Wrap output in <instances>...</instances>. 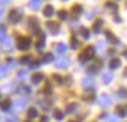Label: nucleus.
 <instances>
[{"instance_id": "nucleus-1", "label": "nucleus", "mask_w": 127, "mask_h": 122, "mask_svg": "<svg viewBox=\"0 0 127 122\" xmlns=\"http://www.w3.org/2000/svg\"><path fill=\"white\" fill-rule=\"evenodd\" d=\"M16 45H18L19 50H27V49H30V46H31V39L29 37H19Z\"/></svg>"}, {"instance_id": "nucleus-2", "label": "nucleus", "mask_w": 127, "mask_h": 122, "mask_svg": "<svg viewBox=\"0 0 127 122\" xmlns=\"http://www.w3.org/2000/svg\"><path fill=\"white\" fill-rule=\"evenodd\" d=\"M93 54H95V49H93L92 46H88L85 50L83 52V53L80 54V61H81V62H87V61L92 60Z\"/></svg>"}, {"instance_id": "nucleus-3", "label": "nucleus", "mask_w": 127, "mask_h": 122, "mask_svg": "<svg viewBox=\"0 0 127 122\" xmlns=\"http://www.w3.org/2000/svg\"><path fill=\"white\" fill-rule=\"evenodd\" d=\"M23 18V14H20L19 10H11L10 15H8V19L11 20L12 23H19Z\"/></svg>"}, {"instance_id": "nucleus-4", "label": "nucleus", "mask_w": 127, "mask_h": 122, "mask_svg": "<svg viewBox=\"0 0 127 122\" xmlns=\"http://www.w3.org/2000/svg\"><path fill=\"white\" fill-rule=\"evenodd\" d=\"M69 59L68 57H57L56 60H54V64H56V68L58 69H65L66 66L69 65Z\"/></svg>"}, {"instance_id": "nucleus-5", "label": "nucleus", "mask_w": 127, "mask_h": 122, "mask_svg": "<svg viewBox=\"0 0 127 122\" xmlns=\"http://www.w3.org/2000/svg\"><path fill=\"white\" fill-rule=\"evenodd\" d=\"M99 105L101 106V107H108V106H111L114 103V100L111 99V96L105 95V94H103V95L99 96Z\"/></svg>"}, {"instance_id": "nucleus-6", "label": "nucleus", "mask_w": 127, "mask_h": 122, "mask_svg": "<svg viewBox=\"0 0 127 122\" xmlns=\"http://www.w3.org/2000/svg\"><path fill=\"white\" fill-rule=\"evenodd\" d=\"M26 106H27V102L25 99H18V100H15V103H14V107H15V110H18V111H23V110L26 109Z\"/></svg>"}, {"instance_id": "nucleus-7", "label": "nucleus", "mask_w": 127, "mask_h": 122, "mask_svg": "<svg viewBox=\"0 0 127 122\" xmlns=\"http://www.w3.org/2000/svg\"><path fill=\"white\" fill-rule=\"evenodd\" d=\"M83 87L85 88L87 91H93V87H95V83L91 77H85L83 80Z\"/></svg>"}, {"instance_id": "nucleus-8", "label": "nucleus", "mask_w": 127, "mask_h": 122, "mask_svg": "<svg viewBox=\"0 0 127 122\" xmlns=\"http://www.w3.org/2000/svg\"><path fill=\"white\" fill-rule=\"evenodd\" d=\"M46 27H47V30H49L51 34H56V33L60 31V24H58V23L49 22V23H46Z\"/></svg>"}, {"instance_id": "nucleus-9", "label": "nucleus", "mask_w": 127, "mask_h": 122, "mask_svg": "<svg viewBox=\"0 0 127 122\" xmlns=\"http://www.w3.org/2000/svg\"><path fill=\"white\" fill-rule=\"evenodd\" d=\"M11 106H12V102L8 100V99H4V100L0 102V110H1V111H8V110L11 109Z\"/></svg>"}, {"instance_id": "nucleus-10", "label": "nucleus", "mask_w": 127, "mask_h": 122, "mask_svg": "<svg viewBox=\"0 0 127 122\" xmlns=\"http://www.w3.org/2000/svg\"><path fill=\"white\" fill-rule=\"evenodd\" d=\"M54 14H56V11H54V7H53V5H50V4L45 5V8H43V15H45V16L51 18Z\"/></svg>"}, {"instance_id": "nucleus-11", "label": "nucleus", "mask_w": 127, "mask_h": 122, "mask_svg": "<svg viewBox=\"0 0 127 122\" xmlns=\"http://www.w3.org/2000/svg\"><path fill=\"white\" fill-rule=\"evenodd\" d=\"M120 65H122V61H120V59H118V57H114V59L110 60V68L118 69V68H120Z\"/></svg>"}, {"instance_id": "nucleus-12", "label": "nucleus", "mask_w": 127, "mask_h": 122, "mask_svg": "<svg viewBox=\"0 0 127 122\" xmlns=\"http://www.w3.org/2000/svg\"><path fill=\"white\" fill-rule=\"evenodd\" d=\"M77 110H78L77 103H69V105H66V113L68 114H76Z\"/></svg>"}, {"instance_id": "nucleus-13", "label": "nucleus", "mask_w": 127, "mask_h": 122, "mask_svg": "<svg viewBox=\"0 0 127 122\" xmlns=\"http://www.w3.org/2000/svg\"><path fill=\"white\" fill-rule=\"evenodd\" d=\"M43 79H45V75H43V73H39V72H38V73H34V75H32L31 81H32L34 84H39L42 80H43Z\"/></svg>"}, {"instance_id": "nucleus-14", "label": "nucleus", "mask_w": 127, "mask_h": 122, "mask_svg": "<svg viewBox=\"0 0 127 122\" xmlns=\"http://www.w3.org/2000/svg\"><path fill=\"white\" fill-rule=\"evenodd\" d=\"M35 46H37L38 50H42V49L45 48V35L43 34H39L38 41H37V44H35Z\"/></svg>"}, {"instance_id": "nucleus-15", "label": "nucleus", "mask_w": 127, "mask_h": 122, "mask_svg": "<svg viewBox=\"0 0 127 122\" xmlns=\"http://www.w3.org/2000/svg\"><path fill=\"white\" fill-rule=\"evenodd\" d=\"M29 7H30V10H32V11H37L39 7H41V0H30V3H29Z\"/></svg>"}, {"instance_id": "nucleus-16", "label": "nucleus", "mask_w": 127, "mask_h": 122, "mask_svg": "<svg viewBox=\"0 0 127 122\" xmlns=\"http://www.w3.org/2000/svg\"><path fill=\"white\" fill-rule=\"evenodd\" d=\"M54 49H56L57 53H66V50H68V46H66L65 44H57L54 45Z\"/></svg>"}, {"instance_id": "nucleus-17", "label": "nucleus", "mask_w": 127, "mask_h": 122, "mask_svg": "<svg viewBox=\"0 0 127 122\" xmlns=\"http://www.w3.org/2000/svg\"><path fill=\"white\" fill-rule=\"evenodd\" d=\"M1 46H3V50H11V46H12V41L10 38H5L4 41L1 42Z\"/></svg>"}, {"instance_id": "nucleus-18", "label": "nucleus", "mask_w": 127, "mask_h": 122, "mask_svg": "<svg viewBox=\"0 0 127 122\" xmlns=\"http://www.w3.org/2000/svg\"><path fill=\"white\" fill-rule=\"evenodd\" d=\"M112 79H114V76H112V73H110V72H105L104 75H103V81H104V84H110L111 81H112Z\"/></svg>"}, {"instance_id": "nucleus-19", "label": "nucleus", "mask_w": 127, "mask_h": 122, "mask_svg": "<svg viewBox=\"0 0 127 122\" xmlns=\"http://www.w3.org/2000/svg\"><path fill=\"white\" fill-rule=\"evenodd\" d=\"M80 35L83 37L84 39H88L91 37V31L87 29V27H81V29H80Z\"/></svg>"}, {"instance_id": "nucleus-20", "label": "nucleus", "mask_w": 127, "mask_h": 122, "mask_svg": "<svg viewBox=\"0 0 127 122\" xmlns=\"http://www.w3.org/2000/svg\"><path fill=\"white\" fill-rule=\"evenodd\" d=\"M27 117H29V120L37 118V117H38V111H37L35 109H30L29 111H27Z\"/></svg>"}, {"instance_id": "nucleus-21", "label": "nucleus", "mask_w": 127, "mask_h": 122, "mask_svg": "<svg viewBox=\"0 0 127 122\" xmlns=\"http://www.w3.org/2000/svg\"><path fill=\"white\" fill-rule=\"evenodd\" d=\"M26 77H27V71H19L18 72V75H16V79L19 81H25L26 80Z\"/></svg>"}, {"instance_id": "nucleus-22", "label": "nucleus", "mask_w": 127, "mask_h": 122, "mask_svg": "<svg viewBox=\"0 0 127 122\" xmlns=\"http://www.w3.org/2000/svg\"><path fill=\"white\" fill-rule=\"evenodd\" d=\"M101 27H103V20H96L95 24H93V31L99 33L101 30Z\"/></svg>"}, {"instance_id": "nucleus-23", "label": "nucleus", "mask_w": 127, "mask_h": 122, "mask_svg": "<svg viewBox=\"0 0 127 122\" xmlns=\"http://www.w3.org/2000/svg\"><path fill=\"white\" fill-rule=\"evenodd\" d=\"M99 66H100V62H96V64H93V65L88 66V71L91 73H96V72H99Z\"/></svg>"}, {"instance_id": "nucleus-24", "label": "nucleus", "mask_w": 127, "mask_h": 122, "mask_svg": "<svg viewBox=\"0 0 127 122\" xmlns=\"http://www.w3.org/2000/svg\"><path fill=\"white\" fill-rule=\"evenodd\" d=\"M116 111H118V115H120V117H126L127 115V111H126V109L125 107H122V106H118L116 107Z\"/></svg>"}, {"instance_id": "nucleus-25", "label": "nucleus", "mask_w": 127, "mask_h": 122, "mask_svg": "<svg viewBox=\"0 0 127 122\" xmlns=\"http://www.w3.org/2000/svg\"><path fill=\"white\" fill-rule=\"evenodd\" d=\"M105 35H107V38L110 39L111 42H114V44H118V38L116 37H114L112 33H110V31H105Z\"/></svg>"}, {"instance_id": "nucleus-26", "label": "nucleus", "mask_w": 127, "mask_h": 122, "mask_svg": "<svg viewBox=\"0 0 127 122\" xmlns=\"http://www.w3.org/2000/svg\"><path fill=\"white\" fill-rule=\"evenodd\" d=\"M54 118L58 120V121L64 120V113L61 111V110H56V111H54Z\"/></svg>"}, {"instance_id": "nucleus-27", "label": "nucleus", "mask_w": 127, "mask_h": 122, "mask_svg": "<svg viewBox=\"0 0 127 122\" xmlns=\"http://www.w3.org/2000/svg\"><path fill=\"white\" fill-rule=\"evenodd\" d=\"M105 5H107V8L112 10L114 12L118 10V4H116V3H114V1H107V4H105Z\"/></svg>"}, {"instance_id": "nucleus-28", "label": "nucleus", "mask_w": 127, "mask_h": 122, "mask_svg": "<svg viewBox=\"0 0 127 122\" xmlns=\"http://www.w3.org/2000/svg\"><path fill=\"white\" fill-rule=\"evenodd\" d=\"M72 11L74 12V15H80L81 12H83V7H81V5H73Z\"/></svg>"}, {"instance_id": "nucleus-29", "label": "nucleus", "mask_w": 127, "mask_h": 122, "mask_svg": "<svg viewBox=\"0 0 127 122\" xmlns=\"http://www.w3.org/2000/svg\"><path fill=\"white\" fill-rule=\"evenodd\" d=\"M70 46L72 48H73V49H76V48H78V41H77V38H76V37H72V38H70Z\"/></svg>"}, {"instance_id": "nucleus-30", "label": "nucleus", "mask_w": 127, "mask_h": 122, "mask_svg": "<svg viewBox=\"0 0 127 122\" xmlns=\"http://www.w3.org/2000/svg\"><path fill=\"white\" fill-rule=\"evenodd\" d=\"M96 49H97L99 52H103L105 49V44H104V41H99L97 44H96Z\"/></svg>"}, {"instance_id": "nucleus-31", "label": "nucleus", "mask_w": 127, "mask_h": 122, "mask_svg": "<svg viewBox=\"0 0 127 122\" xmlns=\"http://www.w3.org/2000/svg\"><path fill=\"white\" fill-rule=\"evenodd\" d=\"M58 18H60L61 20H65L66 18H68V12H66L65 10H61V11L58 12Z\"/></svg>"}, {"instance_id": "nucleus-32", "label": "nucleus", "mask_w": 127, "mask_h": 122, "mask_svg": "<svg viewBox=\"0 0 127 122\" xmlns=\"http://www.w3.org/2000/svg\"><path fill=\"white\" fill-rule=\"evenodd\" d=\"M7 118H8V121H10V122H19V118H18L16 115L11 114V113H8Z\"/></svg>"}, {"instance_id": "nucleus-33", "label": "nucleus", "mask_w": 127, "mask_h": 122, "mask_svg": "<svg viewBox=\"0 0 127 122\" xmlns=\"http://www.w3.org/2000/svg\"><path fill=\"white\" fill-rule=\"evenodd\" d=\"M118 96H119V98H127V90L120 88V90L118 91Z\"/></svg>"}, {"instance_id": "nucleus-34", "label": "nucleus", "mask_w": 127, "mask_h": 122, "mask_svg": "<svg viewBox=\"0 0 127 122\" xmlns=\"http://www.w3.org/2000/svg\"><path fill=\"white\" fill-rule=\"evenodd\" d=\"M7 73H8V68H7V65H5V66H0V77L5 76Z\"/></svg>"}, {"instance_id": "nucleus-35", "label": "nucleus", "mask_w": 127, "mask_h": 122, "mask_svg": "<svg viewBox=\"0 0 127 122\" xmlns=\"http://www.w3.org/2000/svg\"><path fill=\"white\" fill-rule=\"evenodd\" d=\"M50 61H53V54L51 53H47L46 56H43V62H50Z\"/></svg>"}, {"instance_id": "nucleus-36", "label": "nucleus", "mask_w": 127, "mask_h": 122, "mask_svg": "<svg viewBox=\"0 0 127 122\" xmlns=\"http://www.w3.org/2000/svg\"><path fill=\"white\" fill-rule=\"evenodd\" d=\"M15 64H16V61H15L14 59H11V57H10V59H7V68L8 69H10L11 66H15Z\"/></svg>"}, {"instance_id": "nucleus-37", "label": "nucleus", "mask_w": 127, "mask_h": 122, "mask_svg": "<svg viewBox=\"0 0 127 122\" xmlns=\"http://www.w3.org/2000/svg\"><path fill=\"white\" fill-rule=\"evenodd\" d=\"M105 122H118V117H115V115H107Z\"/></svg>"}, {"instance_id": "nucleus-38", "label": "nucleus", "mask_w": 127, "mask_h": 122, "mask_svg": "<svg viewBox=\"0 0 127 122\" xmlns=\"http://www.w3.org/2000/svg\"><path fill=\"white\" fill-rule=\"evenodd\" d=\"M53 79H54V81H57L58 84H62V77H61L60 75H54Z\"/></svg>"}, {"instance_id": "nucleus-39", "label": "nucleus", "mask_w": 127, "mask_h": 122, "mask_svg": "<svg viewBox=\"0 0 127 122\" xmlns=\"http://www.w3.org/2000/svg\"><path fill=\"white\" fill-rule=\"evenodd\" d=\"M5 38H7V37H5L4 31H3V30H0V42H3V41H4Z\"/></svg>"}, {"instance_id": "nucleus-40", "label": "nucleus", "mask_w": 127, "mask_h": 122, "mask_svg": "<svg viewBox=\"0 0 127 122\" xmlns=\"http://www.w3.org/2000/svg\"><path fill=\"white\" fill-rule=\"evenodd\" d=\"M29 61H30V57L29 56H27V57H22V59H20V62H22V64H27Z\"/></svg>"}, {"instance_id": "nucleus-41", "label": "nucleus", "mask_w": 127, "mask_h": 122, "mask_svg": "<svg viewBox=\"0 0 127 122\" xmlns=\"http://www.w3.org/2000/svg\"><path fill=\"white\" fill-rule=\"evenodd\" d=\"M22 92H25V94H31V90H30V87H23V88H22Z\"/></svg>"}, {"instance_id": "nucleus-42", "label": "nucleus", "mask_w": 127, "mask_h": 122, "mask_svg": "<svg viewBox=\"0 0 127 122\" xmlns=\"http://www.w3.org/2000/svg\"><path fill=\"white\" fill-rule=\"evenodd\" d=\"M43 92H46L47 95H50V94H51V88H50V87H46V88H43Z\"/></svg>"}, {"instance_id": "nucleus-43", "label": "nucleus", "mask_w": 127, "mask_h": 122, "mask_svg": "<svg viewBox=\"0 0 127 122\" xmlns=\"http://www.w3.org/2000/svg\"><path fill=\"white\" fill-rule=\"evenodd\" d=\"M38 65H39L38 62H34V64H31V65H30V68H31V69H35V68H38Z\"/></svg>"}, {"instance_id": "nucleus-44", "label": "nucleus", "mask_w": 127, "mask_h": 122, "mask_svg": "<svg viewBox=\"0 0 127 122\" xmlns=\"http://www.w3.org/2000/svg\"><path fill=\"white\" fill-rule=\"evenodd\" d=\"M10 1H11V0H0V3H1V4H8Z\"/></svg>"}, {"instance_id": "nucleus-45", "label": "nucleus", "mask_w": 127, "mask_h": 122, "mask_svg": "<svg viewBox=\"0 0 127 122\" xmlns=\"http://www.w3.org/2000/svg\"><path fill=\"white\" fill-rule=\"evenodd\" d=\"M92 18H93V14H87V19H92Z\"/></svg>"}, {"instance_id": "nucleus-46", "label": "nucleus", "mask_w": 127, "mask_h": 122, "mask_svg": "<svg viewBox=\"0 0 127 122\" xmlns=\"http://www.w3.org/2000/svg\"><path fill=\"white\" fill-rule=\"evenodd\" d=\"M3 12H4V10H3V8H1V7H0V18H1V16H3Z\"/></svg>"}, {"instance_id": "nucleus-47", "label": "nucleus", "mask_w": 127, "mask_h": 122, "mask_svg": "<svg viewBox=\"0 0 127 122\" xmlns=\"http://www.w3.org/2000/svg\"><path fill=\"white\" fill-rule=\"evenodd\" d=\"M123 76H125V77H127V68L125 69V72H123Z\"/></svg>"}, {"instance_id": "nucleus-48", "label": "nucleus", "mask_w": 127, "mask_h": 122, "mask_svg": "<svg viewBox=\"0 0 127 122\" xmlns=\"http://www.w3.org/2000/svg\"><path fill=\"white\" fill-rule=\"evenodd\" d=\"M123 54H125V56H127V50H126V52H125V53H123Z\"/></svg>"}, {"instance_id": "nucleus-49", "label": "nucleus", "mask_w": 127, "mask_h": 122, "mask_svg": "<svg viewBox=\"0 0 127 122\" xmlns=\"http://www.w3.org/2000/svg\"><path fill=\"white\" fill-rule=\"evenodd\" d=\"M69 122H76V121H69Z\"/></svg>"}, {"instance_id": "nucleus-50", "label": "nucleus", "mask_w": 127, "mask_h": 122, "mask_svg": "<svg viewBox=\"0 0 127 122\" xmlns=\"http://www.w3.org/2000/svg\"><path fill=\"white\" fill-rule=\"evenodd\" d=\"M0 96H1V92H0Z\"/></svg>"}, {"instance_id": "nucleus-51", "label": "nucleus", "mask_w": 127, "mask_h": 122, "mask_svg": "<svg viewBox=\"0 0 127 122\" xmlns=\"http://www.w3.org/2000/svg\"><path fill=\"white\" fill-rule=\"evenodd\" d=\"M26 122H30V121H26Z\"/></svg>"}, {"instance_id": "nucleus-52", "label": "nucleus", "mask_w": 127, "mask_h": 122, "mask_svg": "<svg viewBox=\"0 0 127 122\" xmlns=\"http://www.w3.org/2000/svg\"><path fill=\"white\" fill-rule=\"evenodd\" d=\"M126 109H127V107H126Z\"/></svg>"}]
</instances>
